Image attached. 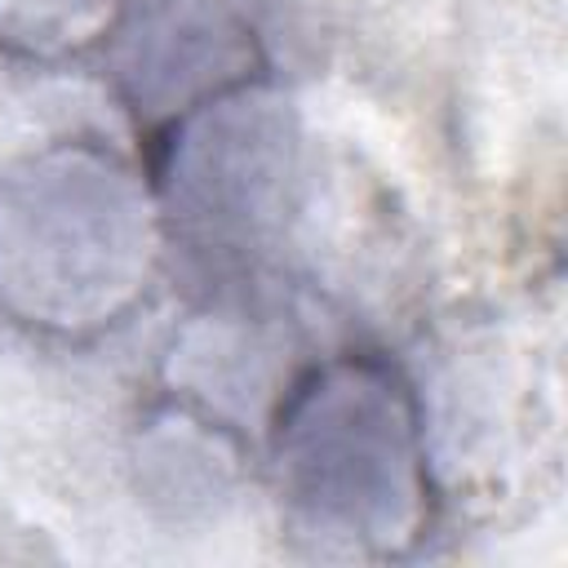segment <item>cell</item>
Listing matches in <instances>:
<instances>
[{
    "label": "cell",
    "instance_id": "6",
    "mask_svg": "<svg viewBox=\"0 0 568 568\" xmlns=\"http://www.w3.org/2000/svg\"><path fill=\"white\" fill-rule=\"evenodd\" d=\"M120 0H0V49L31 67H62L102 49Z\"/></svg>",
    "mask_w": 568,
    "mask_h": 568
},
{
    "label": "cell",
    "instance_id": "1",
    "mask_svg": "<svg viewBox=\"0 0 568 568\" xmlns=\"http://www.w3.org/2000/svg\"><path fill=\"white\" fill-rule=\"evenodd\" d=\"M266 466L284 537L333 564L413 559L439 519L417 382L382 351L297 368L266 417Z\"/></svg>",
    "mask_w": 568,
    "mask_h": 568
},
{
    "label": "cell",
    "instance_id": "2",
    "mask_svg": "<svg viewBox=\"0 0 568 568\" xmlns=\"http://www.w3.org/2000/svg\"><path fill=\"white\" fill-rule=\"evenodd\" d=\"M151 178L106 142L58 138L0 173V320L40 342L120 328L164 262Z\"/></svg>",
    "mask_w": 568,
    "mask_h": 568
},
{
    "label": "cell",
    "instance_id": "4",
    "mask_svg": "<svg viewBox=\"0 0 568 568\" xmlns=\"http://www.w3.org/2000/svg\"><path fill=\"white\" fill-rule=\"evenodd\" d=\"M120 106L151 138L209 98L266 80L253 0H120L102 40Z\"/></svg>",
    "mask_w": 568,
    "mask_h": 568
},
{
    "label": "cell",
    "instance_id": "3",
    "mask_svg": "<svg viewBox=\"0 0 568 568\" xmlns=\"http://www.w3.org/2000/svg\"><path fill=\"white\" fill-rule=\"evenodd\" d=\"M151 191L169 248L213 284L271 266L302 213V120L271 80L200 102L151 133Z\"/></svg>",
    "mask_w": 568,
    "mask_h": 568
},
{
    "label": "cell",
    "instance_id": "5",
    "mask_svg": "<svg viewBox=\"0 0 568 568\" xmlns=\"http://www.w3.org/2000/svg\"><path fill=\"white\" fill-rule=\"evenodd\" d=\"M248 439L235 422L164 395L142 426V488L155 501H173L178 510L209 506L226 497V488L244 475Z\"/></svg>",
    "mask_w": 568,
    "mask_h": 568
}]
</instances>
